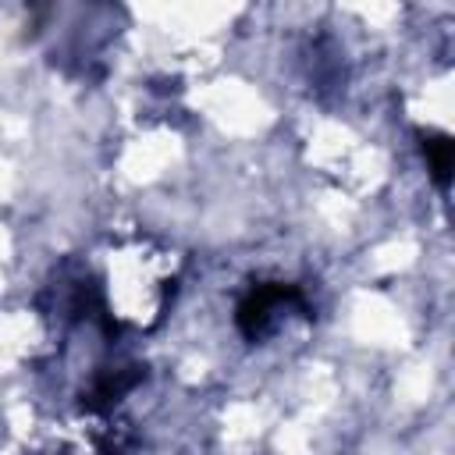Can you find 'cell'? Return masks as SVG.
<instances>
[{
  "label": "cell",
  "instance_id": "cell-2",
  "mask_svg": "<svg viewBox=\"0 0 455 455\" xmlns=\"http://www.w3.org/2000/svg\"><path fill=\"white\" fill-rule=\"evenodd\" d=\"M302 295L291 284H267V288H252L242 306H238V323L249 338H263L270 331H277L295 309H302Z\"/></svg>",
  "mask_w": 455,
  "mask_h": 455
},
{
  "label": "cell",
  "instance_id": "cell-1",
  "mask_svg": "<svg viewBox=\"0 0 455 455\" xmlns=\"http://www.w3.org/2000/svg\"><path fill=\"white\" fill-rule=\"evenodd\" d=\"M100 302L114 323L153 327L178 288V256L153 238H124L103 252Z\"/></svg>",
  "mask_w": 455,
  "mask_h": 455
}]
</instances>
